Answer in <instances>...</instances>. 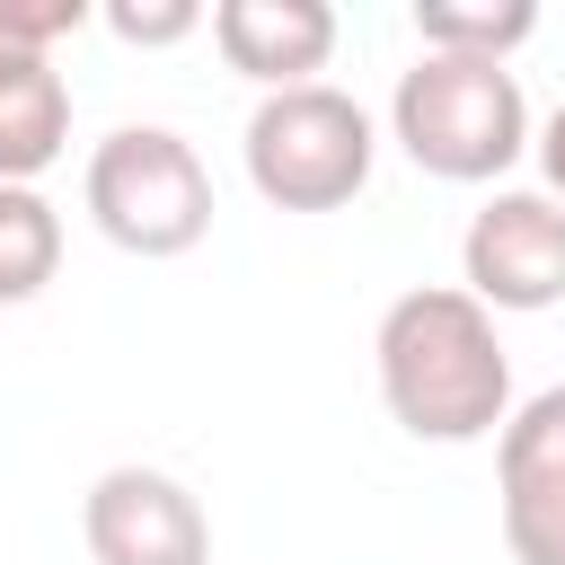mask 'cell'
<instances>
[{
	"instance_id": "6da1fadb",
	"label": "cell",
	"mask_w": 565,
	"mask_h": 565,
	"mask_svg": "<svg viewBox=\"0 0 565 565\" xmlns=\"http://www.w3.org/2000/svg\"><path fill=\"white\" fill-rule=\"evenodd\" d=\"M380 406L415 441H494L512 415V353L494 335V309H477L459 282L397 291L371 335Z\"/></svg>"
},
{
	"instance_id": "7a4b0ae2",
	"label": "cell",
	"mask_w": 565,
	"mask_h": 565,
	"mask_svg": "<svg viewBox=\"0 0 565 565\" xmlns=\"http://www.w3.org/2000/svg\"><path fill=\"white\" fill-rule=\"evenodd\" d=\"M388 141L441 185H494L530 150V97L512 62L415 53V71H397V97H388Z\"/></svg>"
},
{
	"instance_id": "3957f363",
	"label": "cell",
	"mask_w": 565,
	"mask_h": 565,
	"mask_svg": "<svg viewBox=\"0 0 565 565\" xmlns=\"http://www.w3.org/2000/svg\"><path fill=\"white\" fill-rule=\"evenodd\" d=\"M79 203H88L97 238L124 256H185L212 230V168L168 124H115L88 150Z\"/></svg>"
},
{
	"instance_id": "277c9868",
	"label": "cell",
	"mask_w": 565,
	"mask_h": 565,
	"mask_svg": "<svg viewBox=\"0 0 565 565\" xmlns=\"http://www.w3.org/2000/svg\"><path fill=\"white\" fill-rule=\"evenodd\" d=\"M238 150H247V185H256L274 212H344V203L371 185L380 132H371V115H362L344 88L309 79V88L256 97Z\"/></svg>"
},
{
	"instance_id": "5b68a950",
	"label": "cell",
	"mask_w": 565,
	"mask_h": 565,
	"mask_svg": "<svg viewBox=\"0 0 565 565\" xmlns=\"http://www.w3.org/2000/svg\"><path fill=\"white\" fill-rule=\"evenodd\" d=\"M459 291L477 309H556L565 300V203L539 185H494L459 238Z\"/></svg>"
},
{
	"instance_id": "8992f818",
	"label": "cell",
	"mask_w": 565,
	"mask_h": 565,
	"mask_svg": "<svg viewBox=\"0 0 565 565\" xmlns=\"http://www.w3.org/2000/svg\"><path fill=\"white\" fill-rule=\"evenodd\" d=\"M79 539H88V565H212V512L194 503L185 477L141 459L106 468L79 494Z\"/></svg>"
},
{
	"instance_id": "52a82bcc",
	"label": "cell",
	"mask_w": 565,
	"mask_h": 565,
	"mask_svg": "<svg viewBox=\"0 0 565 565\" xmlns=\"http://www.w3.org/2000/svg\"><path fill=\"white\" fill-rule=\"evenodd\" d=\"M494 503L512 565H565V380L521 397L494 433Z\"/></svg>"
},
{
	"instance_id": "ba28073f",
	"label": "cell",
	"mask_w": 565,
	"mask_h": 565,
	"mask_svg": "<svg viewBox=\"0 0 565 565\" xmlns=\"http://www.w3.org/2000/svg\"><path fill=\"white\" fill-rule=\"evenodd\" d=\"M203 26L221 44V62L238 79H256L265 97L274 88H309L335 62V9L327 0H212Z\"/></svg>"
},
{
	"instance_id": "9c48e42d",
	"label": "cell",
	"mask_w": 565,
	"mask_h": 565,
	"mask_svg": "<svg viewBox=\"0 0 565 565\" xmlns=\"http://www.w3.org/2000/svg\"><path fill=\"white\" fill-rule=\"evenodd\" d=\"M71 150V79L35 53H0V185H35Z\"/></svg>"
},
{
	"instance_id": "30bf717a",
	"label": "cell",
	"mask_w": 565,
	"mask_h": 565,
	"mask_svg": "<svg viewBox=\"0 0 565 565\" xmlns=\"http://www.w3.org/2000/svg\"><path fill=\"white\" fill-rule=\"evenodd\" d=\"M539 35L530 0H415V44L459 53V62H512Z\"/></svg>"
},
{
	"instance_id": "8fae6325",
	"label": "cell",
	"mask_w": 565,
	"mask_h": 565,
	"mask_svg": "<svg viewBox=\"0 0 565 565\" xmlns=\"http://www.w3.org/2000/svg\"><path fill=\"white\" fill-rule=\"evenodd\" d=\"M62 274V212L35 185H0V309L35 300Z\"/></svg>"
},
{
	"instance_id": "7c38bea8",
	"label": "cell",
	"mask_w": 565,
	"mask_h": 565,
	"mask_svg": "<svg viewBox=\"0 0 565 565\" xmlns=\"http://www.w3.org/2000/svg\"><path fill=\"white\" fill-rule=\"evenodd\" d=\"M88 18H97L88 0H0V53H35V62H53V44L79 35Z\"/></svg>"
},
{
	"instance_id": "4fadbf2b",
	"label": "cell",
	"mask_w": 565,
	"mask_h": 565,
	"mask_svg": "<svg viewBox=\"0 0 565 565\" xmlns=\"http://www.w3.org/2000/svg\"><path fill=\"white\" fill-rule=\"evenodd\" d=\"M97 18H106V35H115V44H141V53H150V44H185V35L203 26V9H194V0H106Z\"/></svg>"
},
{
	"instance_id": "5bb4252c",
	"label": "cell",
	"mask_w": 565,
	"mask_h": 565,
	"mask_svg": "<svg viewBox=\"0 0 565 565\" xmlns=\"http://www.w3.org/2000/svg\"><path fill=\"white\" fill-rule=\"evenodd\" d=\"M530 150H539V177H547L539 194H556V203H565V106H556V115L530 132Z\"/></svg>"
}]
</instances>
